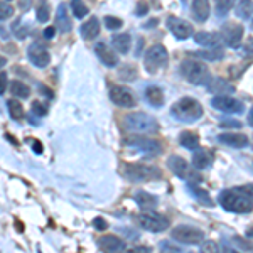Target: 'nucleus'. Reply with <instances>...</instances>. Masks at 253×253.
<instances>
[{
    "label": "nucleus",
    "mask_w": 253,
    "mask_h": 253,
    "mask_svg": "<svg viewBox=\"0 0 253 253\" xmlns=\"http://www.w3.org/2000/svg\"><path fill=\"white\" fill-rule=\"evenodd\" d=\"M219 205L230 213H252V184L235 189H224L219 194Z\"/></svg>",
    "instance_id": "obj_1"
},
{
    "label": "nucleus",
    "mask_w": 253,
    "mask_h": 253,
    "mask_svg": "<svg viewBox=\"0 0 253 253\" xmlns=\"http://www.w3.org/2000/svg\"><path fill=\"white\" fill-rule=\"evenodd\" d=\"M170 115L184 124H194L203 117V107L196 98L184 96L170 107Z\"/></svg>",
    "instance_id": "obj_2"
},
{
    "label": "nucleus",
    "mask_w": 253,
    "mask_h": 253,
    "mask_svg": "<svg viewBox=\"0 0 253 253\" xmlns=\"http://www.w3.org/2000/svg\"><path fill=\"white\" fill-rule=\"evenodd\" d=\"M181 75L189 81V83L196 84V86H206L208 81L211 80L210 69L203 61L196 59H186L181 64Z\"/></svg>",
    "instance_id": "obj_3"
},
{
    "label": "nucleus",
    "mask_w": 253,
    "mask_h": 253,
    "mask_svg": "<svg viewBox=\"0 0 253 253\" xmlns=\"http://www.w3.org/2000/svg\"><path fill=\"white\" fill-rule=\"evenodd\" d=\"M124 175L130 182H149L157 181L162 177V170L157 166H145V164H125Z\"/></svg>",
    "instance_id": "obj_4"
},
{
    "label": "nucleus",
    "mask_w": 253,
    "mask_h": 253,
    "mask_svg": "<svg viewBox=\"0 0 253 253\" xmlns=\"http://www.w3.org/2000/svg\"><path fill=\"white\" fill-rule=\"evenodd\" d=\"M124 126L126 130L135 133H154L159 130V124L156 118L147 115L144 112L128 113L124 118Z\"/></svg>",
    "instance_id": "obj_5"
},
{
    "label": "nucleus",
    "mask_w": 253,
    "mask_h": 253,
    "mask_svg": "<svg viewBox=\"0 0 253 253\" xmlns=\"http://www.w3.org/2000/svg\"><path fill=\"white\" fill-rule=\"evenodd\" d=\"M124 144L130 149H137L140 150L145 156H161L164 152V147L159 140L149 137H142V135H133V137H126L124 140Z\"/></svg>",
    "instance_id": "obj_6"
},
{
    "label": "nucleus",
    "mask_w": 253,
    "mask_h": 253,
    "mask_svg": "<svg viewBox=\"0 0 253 253\" xmlns=\"http://www.w3.org/2000/svg\"><path fill=\"white\" fill-rule=\"evenodd\" d=\"M167 59H169V54H167L166 47L161 46V44H156L145 52L144 58V66L150 75L157 73L161 68H164L167 64Z\"/></svg>",
    "instance_id": "obj_7"
},
{
    "label": "nucleus",
    "mask_w": 253,
    "mask_h": 253,
    "mask_svg": "<svg viewBox=\"0 0 253 253\" xmlns=\"http://www.w3.org/2000/svg\"><path fill=\"white\" fill-rule=\"evenodd\" d=\"M137 223L140 228L152 233H161L169 228V219L159 213H142L137 216Z\"/></svg>",
    "instance_id": "obj_8"
},
{
    "label": "nucleus",
    "mask_w": 253,
    "mask_h": 253,
    "mask_svg": "<svg viewBox=\"0 0 253 253\" xmlns=\"http://www.w3.org/2000/svg\"><path fill=\"white\" fill-rule=\"evenodd\" d=\"M172 238L184 245H198L205 240V233L198 228L189 226V224H181L172 230Z\"/></svg>",
    "instance_id": "obj_9"
},
{
    "label": "nucleus",
    "mask_w": 253,
    "mask_h": 253,
    "mask_svg": "<svg viewBox=\"0 0 253 253\" xmlns=\"http://www.w3.org/2000/svg\"><path fill=\"white\" fill-rule=\"evenodd\" d=\"M243 32H245V29H243L242 24L228 22L221 27V34H219V38H221V42L224 44V46L235 49V47L240 46V42H242Z\"/></svg>",
    "instance_id": "obj_10"
},
{
    "label": "nucleus",
    "mask_w": 253,
    "mask_h": 253,
    "mask_svg": "<svg viewBox=\"0 0 253 253\" xmlns=\"http://www.w3.org/2000/svg\"><path fill=\"white\" fill-rule=\"evenodd\" d=\"M110 100L122 108H133L137 107V98L130 88L125 86H112L110 89Z\"/></svg>",
    "instance_id": "obj_11"
},
{
    "label": "nucleus",
    "mask_w": 253,
    "mask_h": 253,
    "mask_svg": "<svg viewBox=\"0 0 253 253\" xmlns=\"http://www.w3.org/2000/svg\"><path fill=\"white\" fill-rule=\"evenodd\" d=\"M213 108L219 110L224 113H243L245 112V105L240 100H236L233 96H214L211 100Z\"/></svg>",
    "instance_id": "obj_12"
},
{
    "label": "nucleus",
    "mask_w": 253,
    "mask_h": 253,
    "mask_svg": "<svg viewBox=\"0 0 253 253\" xmlns=\"http://www.w3.org/2000/svg\"><path fill=\"white\" fill-rule=\"evenodd\" d=\"M27 56H29V61L32 64H34L36 68H47L49 63H51V54H49V51L44 46H41V44H32L27 49Z\"/></svg>",
    "instance_id": "obj_13"
},
{
    "label": "nucleus",
    "mask_w": 253,
    "mask_h": 253,
    "mask_svg": "<svg viewBox=\"0 0 253 253\" xmlns=\"http://www.w3.org/2000/svg\"><path fill=\"white\" fill-rule=\"evenodd\" d=\"M167 27H169V31L172 32L177 39L184 41L187 38H191L193 36V26H191L187 20H182V19H177V17H169L167 19Z\"/></svg>",
    "instance_id": "obj_14"
},
{
    "label": "nucleus",
    "mask_w": 253,
    "mask_h": 253,
    "mask_svg": "<svg viewBox=\"0 0 253 253\" xmlns=\"http://www.w3.org/2000/svg\"><path fill=\"white\" fill-rule=\"evenodd\" d=\"M206 86L208 91L216 96H231L235 93V86L224 78H211Z\"/></svg>",
    "instance_id": "obj_15"
},
{
    "label": "nucleus",
    "mask_w": 253,
    "mask_h": 253,
    "mask_svg": "<svg viewBox=\"0 0 253 253\" xmlns=\"http://www.w3.org/2000/svg\"><path fill=\"white\" fill-rule=\"evenodd\" d=\"M194 41H196V44H199V46H203L205 49H214V47L221 46V38H219V34H216V32L199 31L194 34Z\"/></svg>",
    "instance_id": "obj_16"
},
{
    "label": "nucleus",
    "mask_w": 253,
    "mask_h": 253,
    "mask_svg": "<svg viewBox=\"0 0 253 253\" xmlns=\"http://www.w3.org/2000/svg\"><path fill=\"white\" fill-rule=\"evenodd\" d=\"M98 245L105 253H118L125 248V242L115 235H105L98 240Z\"/></svg>",
    "instance_id": "obj_17"
},
{
    "label": "nucleus",
    "mask_w": 253,
    "mask_h": 253,
    "mask_svg": "<svg viewBox=\"0 0 253 253\" xmlns=\"http://www.w3.org/2000/svg\"><path fill=\"white\" fill-rule=\"evenodd\" d=\"M218 140L228 147H233V149H245L250 145V138L243 133H221Z\"/></svg>",
    "instance_id": "obj_18"
},
{
    "label": "nucleus",
    "mask_w": 253,
    "mask_h": 253,
    "mask_svg": "<svg viewBox=\"0 0 253 253\" xmlns=\"http://www.w3.org/2000/svg\"><path fill=\"white\" fill-rule=\"evenodd\" d=\"M95 52H96L98 59H100L101 63L105 64V66H108V68H115L117 64H118V58H117V54H115V52H113L112 49H110L105 42H98L96 46H95Z\"/></svg>",
    "instance_id": "obj_19"
},
{
    "label": "nucleus",
    "mask_w": 253,
    "mask_h": 253,
    "mask_svg": "<svg viewBox=\"0 0 253 253\" xmlns=\"http://www.w3.org/2000/svg\"><path fill=\"white\" fill-rule=\"evenodd\" d=\"M191 12H193V17L196 22H206L210 19V12H211L210 0H193Z\"/></svg>",
    "instance_id": "obj_20"
},
{
    "label": "nucleus",
    "mask_w": 253,
    "mask_h": 253,
    "mask_svg": "<svg viewBox=\"0 0 253 253\" xmlns=\"http://www.w3.org/2000/svg\"><path fill=\"white\" fill-rule=\"evenodd\" d=\"M213 154L208 152V150H196L193 154V166L196 170H205V169H210L213 166Z\"/></svg>",
    "instance_id": "obj_21"
},
{
    "label": "nucleus",
    "mask_w": 253,
    "mask_h": 253,
    "mask_svg": "<svg viewBox=\"0 0 253 253\" xmlns=\"http://www.w3.org/2000/svg\"><path fill=\"white\" fill-rule=\"evenodd\" d=\"M167 167H169L175 175H179V177L186 179V175L189 174V164L186 162V159H182L179 156H170L167 159Z\"/></svg>",
    "instance_id": "obj_22"
},
{
    "label": "nucleus",
    "mask_w": 253,
    "mask_h": 253,
    "mask_svg": "<svg viewBox=\"0 0 253 253\" xmlns=\"http://www.w3.org/2000/svg\"><path fill=\"white\" fill-rule=\"evenodd\" d=\"M56 29H59L61 32H64V34L71 32V29H73L71 19H69L68 9L64 3H61L58 7V12H56Z\"/></svg>",
    "instance_id": "obj_23"
},
{
    "label": "nucleus",
    "mask_w": 253,
    "mask_h": 253,
    "mask_svg": "<svg viewBox=\"0 0 253 253\" xmlns=\"http://www.w3.org/2000/svg\"><path fill=\"white\" fill-rule=\"evenodd\" d=\"M80 31H81V38L84 41H91L98 38V34H100V20H98V17L88 19L86 22L81 26Z\"/></svg>",
    "instance_id": "obj_24"
},
{
    "label": "nucleus",
    "mask_w": 253,
    "mask_h": 253,
    "mask_svg": "<svg viewBox=\"0 0 253 253\" xmlns=\"http://www.w3.org/2000/svg\"><path fill=\"white\" fill-rule=\"evenodd\" d=\"M112 46L117 52L120 54H126L130 51V46H132V36L128 32H122V34H115L112 38Z\"/></svg>",
    "instance_id": "obj_25"
},
{
    "label": "nucleus",
    "mask_w": 253,
    "mask_h": 253,
    "mask_svg": "<svg viewBox=\"0 0 253 253\" xmlns=\"http://www.w3.org/2000/svg\"><path fill=\"white\" fill-rule=\"evenodd\" d=\"M191 56H193V58H198V59H205V61H221L224 58V51L221 47L201 49V51L191 52Z\"/></svg>",
    "instance_id": "obj_26"
},
{
    "label": "nucleus",
    "mask_w": 253,
    "mask_h": 253,
    "mask_svg": "<svg viewBox=\"0 0 253 253\" xmlns=\"http://www.w3.org/2000/svg\"><path fill=\"white\" fill-rule=\"evenodd\" d=\"M145 100L149 101L152 107H162L164 103V93L159 86H149L145 89Z\"/></svg>",
    "instance_id": "obj_27"
},
{
    "label": "nucleus",
    "mask_w": 253,
    "mask_h": 253,
    "mask_svg": "<svg viewBox=\"0 0 253 253\" xmlns=\"http://www.w3.org/2000/svg\"><path fill=\"white\" fill-rule=\"evenodd\" d=\"M135 201L138 203V206L142 208V210H152V208L157 206V198L149 193H145V191H137L135 193Z\"/></svg>",
    "instance_id": "obj_28"
},
{
    "label": "nucleus",
    "mask_w": 253,
    "mask_h": 253,
    "mask_svg": "<svg viewBox=\"0 0 253 253\" xmlns=\"http://www.w3.org/2000/svg\"><path fill=\"white\" fill-rule=\"evenodd\" d=\"M179 144L189 150H196L199 147V137L193 132H182L179 135Z\"/></svg>",
    "instance_id": "obj_29"
},
{
    "label": "nucleus",
    "mask_w": 253,
    "mask_h": 253,
    "mask_svg": "<svg viewBox=\"0 0 253 253\" xmlns=\"http://www.w3.org/2000/svg\"><path fill=\"white\" fill-rule=\"evenodd\" d=\"M10 91H12V95L14 96H17V98H29L31 95V88L27 86L26 83H22V81H12L10 83Z\"/></svg>",
    "instance_id": "obj_30"
},
{
    "label": "nucleus",
    "mask_w": 253,
    "mask_h": 253,
    "mask_svg": "<svg viewBox=\"0 0 253 253\" xmlns=\"http://www.w3.org/2000/svg\"><path fill=\"white\" fill-rule=\"evenodd\" d=\"M252 12H253L252 0H240L238 5H236V15H238L240 19L250 20L252 19Z\"/></svg>",
    "instance_id": "obj_31"
},
{
    "label": "nucleus",
    "mask_w": 253,
    "mask_h": 253,
    "mask_svg": "<svg viewBox=\"0 0 253 253\" xmlns=\"http://www.w3.org/2000/svg\"><path fill=\"white\" fill-rule=\"evenodd\" d=\"M138 76V71L133 64H125L118 69V78L124 80V81H135Z\"/></svg>",
    "instance_id": "obj_32"
},
{
    "label": "nucleus",
    "mask_w": 253,
    "mask_h": 253,
    "mask_svg": "<svg viewBox=\"0 0 253 253\" xmlns=\"http://www.w3.org/2000/svg\"><path fill=\"white\" fill-rule=\"evenodd\" d=\"M7 108H9L10 118H14V120H22V118H24V107H22V103H20V101L9 100V101H7Z\"/></svg>",
    "instance_id": "obj_33"
},
{
    "label": "nucleus",
    "mask_w": 253,
    "mask_h": 253,
    "mask_svg": "<svg viewBox=\"0 0 253 253\" xmlns=\"http://www.w3.org/2000/svg\"><path fill=\"white\" fill-rule=\"evenodd\" d=\"M214 2H216V15L218 17H226L235 5V0H214Z\"/></svg>",
    "instance_id": "obj_34"
},
{
    "label": "nucleus",
    "mask_w": 253,
    "mask_h": 253,
    "mask_svg": "<svg viewBox=\"0 0 253 253\" xmlns=\"http://www.w3.org/2000/svg\"><path fill=\"white\" fill-rule=\"evenodd\" d=\"M71 10L76 19H83L89 14V9L83 0H71Z\"/></svg>",
    "instance_id": "obj_35"
},
{
    "label": "nucleus",
    "mask_w": 253,
    "mask_h": 253,
    "mask_svg": "<svg viewBox=\"0 0 253 253\" xmlns=\"http://www.w3.org/2000/svg\"><path fill=\"white\" fill-rule=\"evenodd\" d=\"M191 191H193V196L198 199L199 203H201V205H206V206H213L214 205L213 199H211L210 194H208V191L199 189V187H196V186H191Z\"/></svg>",
    "instance_id": "obj_36"
},
{
    "label": "nucleus",
    "mask_w": 253,
    "mask_h": 253,
    "mask_svg": "<svg viewBox=\"0 0 253 253\" xmlns=\"http://www.w3.org/2000/svg\"><path fill=\"white\" fill-rule=\"evenodd\" d=\"M36 19H38L39 22H47L49 20V5L46 0H41L38 9H36Z\"/></svg>",
    "instance_id": "obj_37"
},
{
    "label": "nucleus",
    "mask_w": 253,
    "mask_h": 253,
    "mask_svg": "<svg viewBox=\"0 0 253 253\" xmlns=\"http://www.w3.org/2000/svg\"><path fill=\"white\" fill-rule=\"evenodd\" d=\"M199 252L201 253H219V245L213 242V240H206V242H201Z\"/></svg>",
    "instance_id": "obj_38"
},
{
    "label": "nucleus",
    "mask_w": 253,
    "mask_h": 253,
    "mask_svg": "<svg viewBox=\"0 0 253 253\" xmlns=\"http://www.w3.org/2000/svg\"><path fill=\"white\" fill-rule=\"evenodd\" d=\"M105 26H107V29H110V31H118V29H122L124 22H122V20L118 19V17L107 15V17H105Z\"/></svg>",
    "instance_id": "obj_39"
},
{
    "label": "nucleus",
    "mask_w": 253,
    "mask_h": 253,
    "mask_svg": "<svg viewBox=\"0 0 253 253\" xmlns=\"http://www.w3.org/2000/svg\"><path fill=\"white\" fill-rule=\"evenodd\" d=\"M14 15V7L7 5V3H0V20L10 19Z\"/></svg>",
    "instance_id": "obj_40"
},
{
    "label": "nucleus",
    "mask_w": 253,
    "mask_h": 253,
    "mask_svg": "<svg viewBox=\"0 0 253 253\" xmlns=\"http://www.w3.org/2000/svg\"><path fill=\"white\" fill-rule=\"evenodd\" d=\"M31 108H32V113H36L38 117H44V115L47 113L46 107H44V105L41 103V101H32Z\"/></svg>",
    "instance_id": "obj_41"
},
{
    "label": "nucleus",
    "mask_w": 253,
    "mask_h": 253,
    "mask_svg": "<svg viewBox=\"0 0 253 253\" xmlns=\"http://www.w3.org/2000/svg\"><path fill=\"white\" fill-rule=\"evenodd\" d=\"M125 253H152V248L145 247V245H142V247H133V248H128Z\"/></svg>",
    "instance_id": "obj_42"
},
{
    "label": "nucleus",
    "mask_w": 253,
    "mask_h": 253,
    "mask_svg": "<svg viewBox=\"0 0 253 253\" xmlns=\"http://www.w3.org/2000/svg\"><path fill=\"white\" fill-rule=\"evenodd\" d=\"M9 84V78H7V73H0V95H3Z\"/></svg>",
    "instance_id": "obj_43"
},
{
    "label": "nucleus",
    "mask_w": 253,
    "mask_h": 253,
    "mask_svg": "<svg viewBox=\"0 0 253 253\" xmlns=\"http://www.w3.org/2000/svg\"><path fill=\"white\" fill-rule=\"evenodd\" d=\"M221 126H223V128H240V126H242V122L226 120V122H221Z\"/></svg>",
    "instance_id": "obj_44"
},
{
    "label": "nucleus",
    "mask_w": 253,
    "mask_h": 253,
    "mask_svg": "<svg viewBox=\"0 0 253 253\" xmlns=\"http://www.w3.org/2000/svg\"><path fill=\"white\" fill-rule=\"evenodd\" d=\"M14 31H15V36H17L19 39H24L27 36V29L26 27H20V22H17L14 26Z\"/></svg>",
    "instance_id": "obj_45"
},
{
    "label": "nucleus",
    "mask_w": 253,
    "mask_h": 253,
    "mask_svg": "<svg viewBox=\"0 0 253 253\" xmlns=\"http://www.w3.org/2000/svg\"><path fill=\"white\" fill-rule=\"evenodd\" d=\"M93 224H95V228H96V230H100V231H103V230H107V228H108V223L105 221L103 218H96L95 221H93Z\"/></svg>",
    "instance_id": "obj_46"
},
{
    "label": "nucleus",
    "mask_w": 253,
    "mask_h": 253,
    "mask_svg": "<svg viewBox=\"0 0 253 253\" xmlns=\"http://www.w3.org/2000/svg\"><path fill=\"white\" fill-rule=\"evenodd\" d=\"M147 12H149V5H147L145 2L138 3V5H137V15H140V17H142V15H145Z\"/></svg>",
    "instance_id": "obj_47"
},
{
    "label": "nucleus",
    "mask_w": 253,
    "mask_h": 253,
    "mask_svg": "<svg viewBox=\"0 0 253 253\" xmlns=\"http://www.w3.org/2000/svg\"><path fill=\"white\" fill-rule=\"evenodd\" d=\"M161 247H162V250L167 252V253H182L181 250H174L175 247H172V245H169V243H166V242H162Z\"/></svg>",
    "instance_id": "obj_48"
},
{
    "label": "nucleus",
    "mask_w": 253,
    "mask_h": 253,
    "mask_svg": "<svg viewBox=\"0 0 253 253\" xmlns=\"http://www.w3.org/2000/svg\"><path fill=\"white\" fill-rule=\"evenodd\" d=\"M32 150H34V154H42L44 147L39 140H32Z\"/></svg>",
    "instance_id": "obj_49"
},
{
    "label": "nucleus",
    "mask_w": 253,
    "mask_h": 253,
    "mask_svg": "<svg viewBox=\"0 0 253 253\" xmlns=\"http://www.w3.org/2000/svg\"><path fill=\"white\" fill-rule=\"evenodd\" d=\"M54 34H56V27H46V29H44V38L46 39H52Z\"/></svg>",
    "instance_id": "obj_50"
},
{
    "label": "nucleus",
    "mask_w": 253,
    "mask_h": 253,
    "mask_svg": "<svg viewBox=\"0 0 253 253\" xmlns=\"http://www.w3.org/2000/svg\"><path fill=\"white\" fill-rule=\"evenodd\" d=\"M142 46H144V39H138V46H137V51H135V56H137V58H138V56H140L142 54Z\"/></svg>",
    "instance_id": "obj_51"
},
{
    "label": "nucleus",
    "mask_w": 253,
    "mask_h": 253,
    "mask_svg": "<svg viewBox=\"0 0 253 253\" xmlns=\"http://www.w3.org/2000/svg\"><path fill=\"white\" fill-rule=\"evenodd\" d=\"M159 24V20L157 19H154V20H150V22H147L145 24V27H154V26H157Z\"/></svg>",
    "instance_id": "obj_52"
},
{
    "label": "nucleus",
    "mask_w": 253,
    "mask_h": 253,
    "mask_svg": "<svg viewBox=\"0 0 253 253\" xmlns=\"http://www.w3.org/2000/svg\"><path fill=\"white\" fill-rule=\"evenodd\" d=\"M252 113H253V112L250 110V112H248V125H250V126L253 125V115H252Z\"/></svg>",
    "instance_id": "obj_53"
},
{
    "label": "nucleus",
    "mask_w": 253,
    "mask_h": 253,
    "mask_svg": "<svg viewBox=\"0 0 253 253\" xmlns=\"http://www.w3.org/2000/svg\"><path fill=\"white\" fill-rule=\"evenodd\" d=\"M5 64H7V59L3 58V56H0V69H2L3 66H5Z\"/></svg>",
    "instance_id": "obj_54"
},
{
    "label": "nucleus",
    "mask_w": 253,
    "mask_h": 253,
    "mask_svg": "<svg viewBox=\"0 0 253 253\" xmlns=\"http://www.w3.org/2000/svg\"><path fill=\"white\" fill-rule=\"evenodd\" d=\"M223 253H240V252H236L235 248H224Z\"/></svg>",
    "instance_id": "obj_55"
},
{
    "label": "nucleus",
    "mask_w": 253,
    "mask_h": 253,
    "mask_svg": "<svg viewBox=\"0 0 253 253\" xmlns=\"http://www.w3.org/2000/svg\"><path fill=\"white\" fill-rule=\"evenodd\" d=\"M7 2H10V0H0V3H7Z\"/></svg>",
    "instance_id": "obj_56"
}]
</instances>
